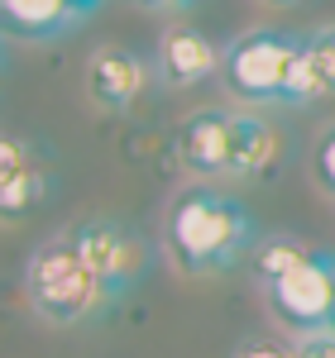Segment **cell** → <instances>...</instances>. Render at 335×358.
Masks as SVG:
<instances>
[{
  "label": "cell",
  "instance_id": "d6986e66",
  "mask_svg": "<svg viewBox=\"0 0 335 358\" xmlns=\"http://www.w3.org/2000/svg\"><path fill=\"white\" fill-rule=\"evenodd\" d=\"M259 5H268V10H292V5H307V0H259Z\"/></svg>",
  "mask_w": 335,
  "mask_h": 358
},
{
  "label": "cell",
  "instance_id": "9a60e30c",
  "mask_svg": "<svg viewBox=\"0 0 335 358\" xmlns=\"http://www.w3.org/2000/svg\"><path fill=\"white\" fill-rule=\"evenodd\" d=\"M235 358H297V344L292 339H273V334H254V339H245L235 349Z\"/></svg>",
  "mask_w": 335,
  "mask_h": 358
},
{
  "label": "cell",
  "instance_id": "7a4b0ae2",
  "mask_svg": "<svg viewBox=\"0 0 335 358\" xmlns=\"http://www.w3.org/2000/svg\"><path fill=\"white\" fill-rule=\"evenodd\" d=\"M25 301L39 320H48L53 330H72L96 320L111 301V292L101 287V277L82 263V253L57 234L53 244H39L25 263Z\"/></svg>",
  "mask_w": 335,
  "mask_h": 358
},
{
  "label": "cell",
  "instance_id": "6da1fadb",
  "mask_svg": "<svg viewBox=\"0 0 335 358\" xmlns=\"http://www.w3.org/2000/svg\"><path fill=\"white\" fill-rule=\"evenodd\" d=\"M163 239L168 258L182 277H211L249 263L254 244H259V224L230 192L201 182L168 206Z\"/></svg>",
  "mask_w": 335,
  "mask_h": 358
},
{
  "label": "cell",
  "instance_id": "ffe728a7",
  "mask_svg": "<svg viewBox=\"0 0 335 358\" xmlns=\"http://www.w3.org/2000/svg\"><path fill=\"white\" fill-rule=\"evenodd\" d=\"M96 5H101V0H77V10H82V15H91Z\"/></svg>",
  "mask_w": 335,
  "mask_h": 358
},
{
  "label": "cell",
  "instance_id": "2e32d148",
  "mask_svg": "<svg viewBox=\"0 0 335 358\" xmlns=\"http://www.w3.org/2000/svg\"><path fill=\"white\" fill-rule=\"evenodd\" d=\"M311 163H316V182L335 196V124L316 138V158H311Z\"/></svg>",
  "mask_w": 335,
  "mask_h": 358
},
{
  "label": "cell",
  "instance_id": "44dd1931",
  "mask_svg": "<svg viewBox=\"0 0 335 358\" xmlns=\"http://www.w3.org/2000/svg\"><path fill=\"white\" fill-rule=\"evenodd\" d=\"M331 325H335V315H331Z\"/></svg>",
  "mask_w": 335,
  "mask_h": 358
},
{
  "label": "cell",
  "instance_id": "8992f818",
  "mask_svg": "<svg viewBox=\"0 0 335 358\" xmlns=\"http://www.w3.org/2000/svg\"><path fill=\"white\" fill-rule=\"evenodd\" d=\"M230 134H235V110L230 106L192 110L172 129V167L196 177V182L230 177Z\"/></svg>",
  "mask_w": 335,
  "mask_h": 358
},
{
  "label": "cell",
  "instance_id": "9c48e42d",
  "mask_svg": "<svg viewBox=\"0 0 335 358\" xmlns=\"http://www.w3.org/2000/svg\"><path fill=\"white\" fill-rule=\"evenodd\" d=\"M221 62H225V48L206 29L187 24V20H177L158 34V77L172 91H192V86L211 82L221 72Z\"/></svg>",
  "mask_w": 335,
  "mask_h": 358
},
{
  "label": "cell",
  "instance_id": "8fae6325",
  "mask_svg": "<svg viewBox=\"0 0 335 358\" xmlns=\"http://www.w3.org/2000/svg\"><path fill=\"white\" fill-rule=\"evenodd\" d=\"M0 20L10 38H62L86 15L77 0H0Z\"/></svg>",
  "mask_w": 335,
  "mask_h": 358
},
{
  "label": "cell",
  "instance_id": "5bb4252c",
  "mask_svg": "<svg viewBox=\"0 0 335 358\" xmlns=\"http://www.w3.org/2000/svg\"><path fill=\"white\" fill-rule=\"evenodd\" d=\"M307 48H311V57H316V67H321V82H326V91L335 96V20L307 29Z\"/></svg>",
  "mask_w": 335,
  "mask_h": 358
},
{
  "label": "cell",
  "instance_id": "7c38bea8",
  "mask_svg": "<svg viewBox=\"0 0 335 358\" xmlns=\"http://www.w3.org/2000/svg\"><path fill=\"white\" fill-rule=\"evenodd\" d=\"M321 244H307L302 234H259V244L249 253V273L259 287H268V282H278L282 273H292V268H302L311 253Z\"/></svg>",
  "mask_w": 335,
  "mask_h": 358
},
{
  "label": "cell",
  "instance_id": "3957f363",
  "mask_svg": "<svg viewBox=\"0 0 335 358\" xmlns=\"http://www.w3.org/2000/svg\"><path fill=\"white\" fill-rule=\"evenodd\" d=\"M297 48H302V34H287V29H273V24H254L245 34H235L225 43V62H221L225 91L249 110L282 106Z\"/></svg>",
  "mask_w": 335,
  "mask_h": 358
},
{
  "label": "cell",
  "instance_id": "30bf717a",
  "mask_svg": "<svg viewBox=\"0 0 335 358\" xmlns=\"http://www.w3.org/2000/svg\"><path fill=\"white\" fill-rule=\"evenodd\" d=\"M282 158H287V138L264 110L240 106L235 110V134H230V177L235 182H273Z\"/></svg>",
  "mask_w": 335,
  "mask_h": 358
},
{
  "label": "cell",
  "instance_id": "5b68a950",
  "mask_svg": "<svg viewBox=\"0 0 335 358\" xmlns=\"http://www.w3.org/2000/svg\"><path fill=\"white\" fill-rule=\"evenodd\" d=\"M268 296V310L278 315V325L292 339L311 330H331L335 315V253L331 248H316L302 268L282 273L278 282L264 287Z\"/></svg>",
  "mask_w": 335,
  "mask_h": 358
},
{
  "label": "cell",
  "instance_id": "52a82bcc",
  "mask_svg": "<svg viewBox=\"0 0 335 358\" xmlns=\"http://www.w3.org/2000/svg\"><path fill=\"white\" fill-rule=\"evenodd\" d=\"M149 62L135 48H120V43H101L86 57V96L91 106L106 115H125L135 110L149 91Z\"/></svg>",
  "mask_w": 335,
  "mask_h": 358
},
{
  "label": "cell",
  "instance_id": "e0dca14e",
  "mask_svg": "<svg viewBox=\"0 0 335 358\" xmlns=\"http://www.w3.org/2000/svg\"><path fill=\"white\" fill-rule=\"evenodd\" d=\"M297 358H335V325L331 330H311V334H297Z\"/></svg>",
  "mask_w": 335,
  "mask_h": 358
},
{
  "label": "cell",
  "instance_id": "ac0fdd59",
  "mask_svg": "<svg viewBox=\"0 0 335 358\" xmlns=\"http://www.w3.org/2000/svg\"><path fill=\"white\" fill-rule=\"evenodd\" d=\"M139 5H149V10H168V15H182V10H192L196 0H139Z\"/></svg>",
  "mask_w": 335,
  "mask_h": 358
},
{
  "label": "cell",
  "instance_id": "277c9868",
  "mask_svg": "<svg viewBox=\"0 0 335 358\" xmlns=\"http://www.w3.org/2000/svg\"><path fill=\"white\" fill-rule=\"evenodd\" d=\"M62 239L82 253V263L101 277V287L120 301L125 292H135L149 273V239L130 224L111 220V215H82L62 229Z\"/></svg>",
  "mask_w": 335,
  "mask_h": 358
},
{
  "label": "cell",
  "instance_id": "ba28073f",
  "mask_svg": "<svg viewBox=\"0 0 335 358\" xmlns=\"http://www.w3.org/2000/svg\"><path fill=\"white\" fill-rule=\"evenodd\" d=\"M53 187H57L53 163L25 134L0 138V210H5V220H25L34 206H43V196Z\"/></svg>",
  "mask_w": 335,
  "mask_h": 358
},
{
  "label": "cell",
  "instance_id": "4fadbf2b",
  "mask_svg": "<svg viewBox=\"0 0 335 358\" xmlns=\"http://www.w3.org/2000/svg\"><path fill=\"white\" fill-rule=\"evenodd\" d=\"M331 91H326V82H321V67H316V57H311L307 48V34H302V48H297V57H292V72H287V96H282V106H311V101H326Z\"/></svg>",
  "mask_w": 335,
  "mask_h": 358
}]
</instances>
